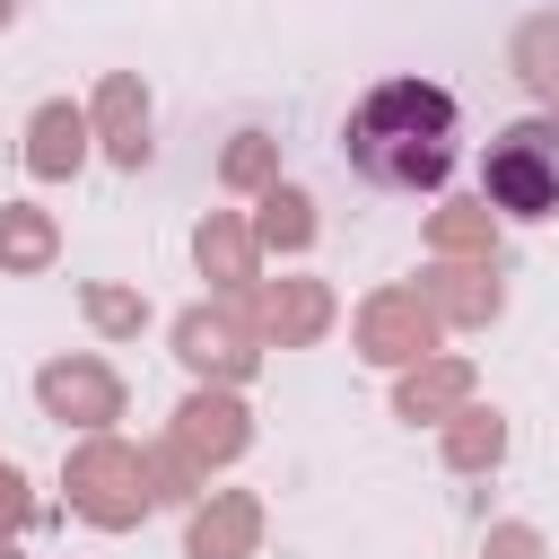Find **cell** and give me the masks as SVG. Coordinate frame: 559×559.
<instances>
[{"label": "cell", "mask_w": 559, "mask_h": 559, "mask_svg": "<svg viewBox=\"0 0 559 559\" xmlns=\"http://www.w3.org/2000/svg\"><path fill=\"white\" fill-rule=\"evenodd\" d=\"M140 463H148V498H166V507H192V498H201V463H192L175 437L140 445Z\"/></svg>", "instance_id": "7402d4cb"}, {"label": "cell", "mask_w": 559, "mask_h": 559, "mask_svg": "<svg viewBox=\"0 0 559 559\" xmlns=\"http://www.w3.org/2000/svg\"><path fill=\"white\" fill-rule=\"evenodd\" d=\"M192 262H201V280L218 288L227 314L253 306V288H262V253H253V227H245L236 210H210V218L192 227Z\"/></svg>", "instance_id": "ba28073f"}, {"label": "cell", "mask_w": 559, "mask_h": 559, "mask_svg": "<svg viewBox=\"0 0 559 559\" xmlns=\"http://www.w3.org/2000/svg\"><path fill=\"white\" fill-rule=\"evenodd\" d=\"M507 61H515V79L542 96V114H559V9L524 17V26H515V44H507Z\"/></svg>", "instance_id": "e0dca14e"}, {"label": "cell", "mask_w": 559, "mask_h": 559, "mask_svg": "<svg viewBox=\"0 0 559 559\" xmlns=\"http://www.w3.org/2000/svg\"><path fill=\"white\" fill-rule=\"evenodd\" d=\"M245 227H253V253H306L323 218H314V192H306V183H271Z\"/></svg>", "instance_id": "9a60e30c"}, {"label": "cell", "mask_w": 559, "mask_h": 559, "mask_svg": "<svg viewBox=\"0 0 559 559\" xmlns=\"http://www.w3.org/2000/svg\"><path fill=\"white\" fill-rule=\"evenodd\" d=\"M480 559H542V533H533V524H489Z\"/></svg>", "instance_id": "cb8c5ba5"}, {"label": "cell", "mask_w": 559, "mask_h": 559, "mask_svg": "<svg viewBox=\"0 0 559 559\" xmlns=\"http://www.w3.org/2000/svg\"><path fill=\"white\" fill-rule=\"evenodd\" d=\"M218 183H227V192H271V183H280V140H271V131H236L227 157H218Z\"/></svg>", "instance_id": "ffe728a7"}, {"label": "cell", "mask_w": 559, "mask_h": 559, "mask_svg": "<svg viewBox=\"0 0 559 559\" xmlns=\"http://www.w3.org/2000/svg\"><path fill=\"white\" fill-rule=\"evenodd\" d=\"M349 332H358V358H367V367H393V376H402V367L437 358V332H445V323L419 306V288H376Z\"/></svg>", "instance_id": "8992f818"}, {"label": "cell", "mask_w": 559, "mask_h": 559, "mask_svg": "<svg viewBox=\"0 0 559 559\" xmlns=\"http://www.w3.org/2000/svg\"><path fill=\"white\" fill-rule=\"evenodd\" d=\"M489 236H498V210H489V201H445V210H428L437 262H489Z\"/></svg>", "instance_id": "ac0fdd59"}, {"label": "cell", "mask_w": 559, "mask_h": 559, "mask_svg": "<svg viewBox=\"0 0 559 559\" xmlns=\"http://www.w3.org/2000/svg\"><path fill=\"white\" fill-rule=\"evenodd\" d=\"M79 306H87V323H96L105 341H140V323H148V297H140V288H122V280H87V288H79Z\"/></svg>", "instance_id": "44dd1931"}, {"label": "cell", "mask_w": 559, "mask_h": 559, "mask_svg": "<svg viewBox=\"0 0 559 559\" xmlns=\"http://www.w3.org/2000/svg\"><path fill=\"white\" fill-rule=\"evenodd\" d=\"M87 131H96V148L122 166V175H140L148 166V87L131 79V70H105L96 79V96H87Z\"/></svg>", "instance_id": "9c48e42d"}, {"label": "cell", "mask_w": 559, "mask_h": 559, "mask_svg": "<svg viewBox=\"0 0 559 559\" xmlns=\"http://www.w3.org/2000/svg\"><path fill=\"white\" fill-rule=\"evenodd\" d=\"M262 550V498L253 489H201L183 515V559H253Z\"/></svg>", "instance_id": "8fae6325"}, {"label": "cell", "mask_w": 559, "mask_h": 559, "mask_svg": "<svg viewBox=\"0 0 559 559\" xmlns=\"http://www.w3.org/2000/svg\"><path fill=\"white\" fill-rule=\"evenodd\" d=\"M9 17H17V0H0V26H9Z\"/></svg>", "instance_id": "484cf974"}, {"label": "cell", "mask_w": 559, "mask_h": 559, "mask_svg": "<svg viewBox=\"0 0 559 559\" xmlns=\"http://www.w3.org/2000/svg\"><path fill=\"white\" fill-rule=\"evenodd\" d=\"M419 306H428L437 323H454V332H480V323H498L507 288H498L489 262H428V271H419Z\"/></svg>", "instance_id": "7c38bea8"}, {"label": "cell", "mask_w": 559, "mask_h": 559, "mask_svg": "<svg viewBox=\"0 0 559 559\" xmlns=\"http://www.w3.org/2000/svg\"><path fill=\"white\" fill-rule=\"evenodd\" d=\"M341 148L376 192H437L454 175V96L428 79H384L358 96Z\"/></svg>", "instance_id": "6da1fadb"}, {"label": "cell", "mask_w": 559, "mask_h": 559, "mask_svg": "<svg viewBox=\"0 0 559 559\" xmlns=\"http://www.w3.org/2000/svg\"><path fill=\"white\" fill-rule=\"evenodd\" d=\"M26 524H35V489L0 463V542H9V533H26Z\"/></svg>", "instance_id": "603a6c76"}, {"label": "cell", "mask_w": 559, "mask_h": 559, "mask_svg": "<svg viewBox=\"0 0 559 559\" xmlns=\"http://www.w3.org/2000/svg\"><path fill=\"white\" fill-rule=\"evenodd\" d=\"M175 358L192 367V384H245L253 367H262V341H253V323L245 314H227V306H183L175 314Z\"/></svg>", "instance_id": "5b68a950"}, {"label": "cell", "mask_w": 559, "mask_h": 559, "mask_svg": "<svg viewBox=\"0 0 559 559\" xmlns=\"http://www.w3.org/2000/svg\"><path fill=\"white\" fill-rule=\"evenodd\" d=\"M498 454H507V419L480 411V402H463V411L445 419V463H454V472H489Z\"/></svg>", "instance_id": "d6986e66"}, {"label": "cell", "mask_w": 559, "mask_h": 559, "mask_svg": "<svg viewBox=\"0 0 559 559\" xmlns=\"http://www.w3.org/2000/svg\"><path fill=\"white\" fill-rule=\"evenodd\" d=\"M61 489H70V515H87L96 533H131L157 498H148V463L140 445L122 437H79L70 463H61Z\"/></svg>", "instance_id": "3957f363"}, {"label": "cell", "mask_w": 559, "mask_h": 559, "mask_svg": "<svg viewBox=\"0 0 559 559\" xmlns=\"http://www.w3.org/2000/svg\"><path fill=\"white\" fill-rule=\"evenodd\" d=\"M0 559H26V550H17V542H0Z\"/></svg>", "instance_id": "d4e9b609"}, {"label": "cell", "mask_w": 559, "mask_h": 559, "mask_svg": "<svg viewBox=\"0 0 559 559\" xmlns=\"http://www.w3.org/2000/svg\"><path fill=\"white\" fill-rule=\"evenodd\" d=\"M87 105H70V96H44L35 114H26V175L35 183H61V175H79L87 166Z\"/></svg>", "instance_id": "4fadbf2b"}, {"label": "cell", "mask_w": 559, "mask_h": 559, "mask_svg": "<svg viewBox=\"0 0 559 559\" xmlns=\"http://www.w3.org/2000/svg\"><path fill=\"white\" fill-rule=\"evenodd\" d=\"M61 262V227H52V210H35V201H0V271H52Z\"/></svg>", "instance_id": "2e32d148"}, {"label": "cell", "mask_w": 559, "mask_h": 559, "mask_svg": "<svg viewBox=\"0 0 559 559\" xmlns=\"http://www.w3.org/2000/svg\"><path fill=\"white\" fill-rule=\"evenodd\" d=\"M245 323H253V341H271V349H306V341L332 332V288L306 280V271H297V280H271V288H253Z\"/></svg>", "instance_id": "30bf717a"}, {"label": "cell", "mask_w": 559, "mask_h": 559, "mask_svg": "<svg viewBox=\"0 0 559 559\" xmlns=\"http://www.w3.org/2000/svg\"><path fill=\"white\" fill-rule=\"evenodd\" d=\"M35 402H44V419H61V428L114 437V419H122V376H114L105 358L70 349V358H44V367H35Z\"/></svg>", "instance_id": "277c9868"}, {"label": "cell", "mask_w": 559, "mask_h": 559, "mask_svg": "<svg viewBox=\"0 0 559 559\" xmlns=\"http://www.w3.org/2000/svg\"><path fill=\"white\" fill-rule=\"evenodd\" d=\"M480 201L507 218H559V114H524L489 140Z\"/></svg>", "instance_id": "7a4b0ae2"}, {"label": "cell", "mask_w": 559, "mask_h": 559, "mask_svg": "<svg viewBox=\"0 0 559 559\" xmlns=\"http://www.w3.org/2000/svg\"><path fill=\"white\" fill-rule=\"evenodd\" d=\"M201 472H218V463H236L245 445H253V411L227 393V384H192L183 393V411H175V428H166Z\"/></svg>", "instance_id": "52a82bcc"}, {"label": "cell", "mask_w": 559, "mask_h": 559, "mask_svg": "<svg viewBox=\"0 0 559 559\" xmlns=\"http://www.w3.org/2000/svg\"><path fill=\"white\" fill-rule=\"evenodd\" d=\"M463 402H472V358H445V349H437V358H419V367L393 376V419H411V428H419V419L445 428Z\"/></svg>", "instance_id": "5bb4252c"}]
</instances>
